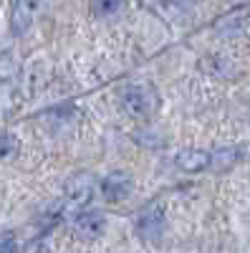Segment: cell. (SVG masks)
Here are the masks:
<instances>
[{
	"label": "cell",
	"mask_w": 250,
	"mask_h": 253,
	"mask_svg": "<svg viewBox=\"0 0 250 253\" xmlns=\"http://www.w3.org/2000/svg\"><path fill=\"white\" fill-rule=\"evenodd\" d=\"M104 215L99 213H83L78 220H76V228L81 230V233H86V236H99L101 230H104Z\"/></svg>",
	"instance_id": "cell-8"
},
{
	"label": "cell",
	"mask_w": 250,
	"mask_h": 253,
	"mask_svg": "<svg viewBox=\"0 0 250 253\" xmlns=\"http://www.w3.org/2000/svg\"><path fill=\"white\" fill-rule=\"evenodd\" d=\"M38 3L40 0H13V13H10V31L15 36H23L31 23L33 15L38 13Z\"/></svg>",
	"instance_id": "cell-3"
},
{
	"label": "cell",
	"mask_w": 250,
	"mask_h": 253,
	"mask_svg": "<svg viewBox=\"0 0 250 253\" xmlns=\"http://www.w3.org/2000/svg\"><path fill=\"white\" fill-rule=\"evenodd\" d=\"M210 165V155L202 152V150H184L177 155V167H182L184 172H197L205 170Z\"/></svg>",
	"instance_id": "cell-6"
},
{
	"label": "cell",
	"mask_w": 250,
	"mask_h": 253,
	"mask_svg": "<svg viewBox=\"0 0 250 253\" xmlns=\"http://www.w3.org/2000/svg\"><path fill=\"white\" fill-rule=\"evenodd\" d=\"M15 251V241L8 236V238H0V253H13Z\"/></svg>",
	"instance_id": "cell-14"
},
{
	"label": "cell",
	"mask_w": 250,
	"mask_h": 253,
	"mask_svg": "<svg viewBox=\"0 0 250 253\" xmlns=\"http://www.w3.org/2000/svg\"><path fill=\"white\" fill-rule=\"evenodd\" d=\"M238 150L235 147H225V150H217L215 155H210V167L213 170H217V172H222V170H227V167H233L235 162H238Z\"/></svg>",
	"instance_id": "cell-7"
},
{
	"label": "cell",
	"mask_w": 250,
	"mask_h": 253,
	"mask_svg": "<svg viewBox=\"0 0 250 253\" xmlns=\"http://www.w3.org/2000/svg\"><path fill=\"white\" fill-rule=\"evenodd\" d=\"M121 8V0H91V13L96 15H114Z\"/></svg>",
	"instance_id": "cell-10"
},
{
	"label": "cell",
	"mask_w": 250,
	"mask_h": 253,
	"mask_svg": "<svg viewBox=\"0 0 250 253\" xmlns=\"http://www.w3.org/2000/svg\"><path fill=\"white\" fill-rule=\"evenodd\" d=\"M66 193H69V198L76 200V203H86V200L91 198V193H94V177H91L89 172L73 175V177L66 182Z\"/></svg>",
	"instance_id": "cell-5"
},
{
	"label": "cell",
	"mask_w": 250,
	"mask_h": 253,
	"mask_svg": "<svg viewBox=\"0 0 250 253\" xmlns=\"http://www.w3.org/2000/svg\"><path fill=\"white\" fill-rule=\"evenodd\" d=\"M124 109L132 117H149L157 109V94L149 84H132V86L124 89Z\"/></svg>",
	"instance_id": "cell-1"
},
{
	"label": "cell",
	"mask_w": 250,
	"mask_h": 253,
	"mask_svg": "<svg viewBox=\"0 0 250 253\" xmlns=\"http://www.w3.org/2000/svg\"><path fill=\"white\" fill-rule=\"evenodd\" d=\"M137 230L142 238H159L164 230V210L159 205L144 208L137 215Z\"/></svg>",
	"instance_id": "cell-2"
},
{
	"label": "cell",
	"mask_w": 250,
	"mask_h": 253,
	"mask_svg": "<svg viewBox=\"0 0 250 253\" xmlns=\"http://www.w3.org/2000/svg\"><path fill=\"white\" fill-rule=\"evenodd\" d=\"M137 139H139L142 144H147V147H159V144H162V139H159L154 132H142Z\"/></svg>",
	"instance_id": "cell-12"
},
{
	"label": "cell",
	"mask_w": 250,
	"mask_h": 253,
	"mask_svg": "<svg viewBox=\"0 0 250 253\" xmlns=\"http://www.w3.org/2000/svg\"><path fill=\"white\" fill-rule=\"evenodd\" d=\"M132 190H134V182L124 172H111L101 180V193L107 200H121V198L132 195Z\"/></svg>",
	"instance_id": "cell-4"
},
{
	"label": "cell",
	"mask_w": 250,
	"mask_h": 253,
	"mask_svg": "<svg viewBox=\"0 0 250 253\" xmlns=\"http://www.w3.org/2000/svg\"><path fill=\"white\" fill-rule=\"evenodd\" d=\"M205 66H207V69H213V74H217V76H222V74L227 71V63H225L222 58H217V56L207 58V61H205Z\"/></svg>",
	"instance_id": "cell-11"
},
{
	"label": "cell",
	"mask_w": 250,
	"mask_h": 253,
	"mask_svg": "<svg viewBox=\"0 0 250 253\" xmlns=\"http://www.w3.org/2000/svg\"><path fill=\"white\" fill-rule=\"evenodd\" d=\"M10 157V155H15V142L10 139V137H3L0 139V157Z\"/></svg>",
	"instance_id": "cell-13"
},
{
	"label": "cell",
	"mask_w": 250,
	"mask_h": 253,
	"mask_svg": "<svg viewBox=\"0 0 250 253\" xmlns=\"http://www.w3.org/2000/svg\"><path fill=\"white\" fill-rule=\"evenodd\" d=\"M245 20H248V15L240 10V13H233V15H227V18H222L220 23H217V31L222 33V36H233V33H240L243 31V26H245Z\"/></svg>",
	"instance_id": "cell-9"
}]
</instances>
